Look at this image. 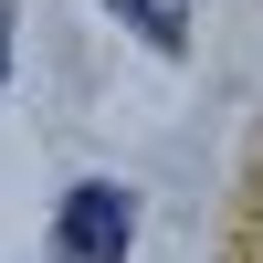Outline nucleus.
I'll return each instance as SVG.
<instances>
[{"label":"nucleus","mask_w":263,"mask_h":263,"mask_svg":"<svg viewBox=\"0 0 263 263\" xmlns=\"http://www.w3.org/2000/svg\"><path fill=\"white\" fill-rule=\"evenodd\" d=\"M11 21H21V11H11V0H0V84H11Z\"/></svg>","instance_id":"3"},{"label":"nucleus","mask_w":263,"mask_h":263,"mask_svg":"<svg viewBox=\"0 0 263 263\" xmlns=\"http://www.w3.org/2000/svg\"><path fill=\"white\" fill-rule=\"evenodd\" d=\"M147 53H190V0H105Z\"/></svg>","instance_id":"2"},{"label":"nucleus","mask_w":263,"mask_h":263,"mask_svg":"<svg viewBox=\"0 0 263 263\" xmlns=\"http://www.w3.org/2000/svg\"><path fill=\"white\" fill-rule=\"evenodd\" d=\"M137 242V200H126L116 179H74L53 211V263H126Z\"/></svg>","instance_id":"1"}]
</instances>
